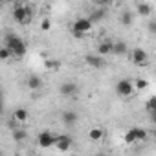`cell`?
<instances>
[{"label":"cell","mask_w":156,"mask_h":156,"mask_svg":"<svg viewBox=\"0 0 156 156\" xmlns=\"http://www.w3.org/2000/svg\"><path fill=\"white\" fill-rule=\"evenodd\" d=\"M6 46L11 50V53H13L15 57H24V55H26V44H24V41H22L19 35H15V33L6 35Z\"/></svg>","instance_id":"6da1fadb"},{"label":"cell","mask_w":156,"mask_h":156,"mask_svg":"<svg viewBox=\"0 0 156 156\" xmlns=\"http://www.w3.org/2000/svg\"><path fill=\"white\" fill-rule=\"evenodd\" d=\"M13 19L20 24H26L31 20V9L28 6H15L13 9Z\"/></svg>","instance_id":"7a4b0ae2"},{"label":"cell","mask_w":156,"mask_h":156,"mask_svg":"<svg viewBox=\"0 0 156 156\" xmlns=\"http://www.w3.org/2000/svg\"><path fill=\"white\" fill-rule=\"evenodd\" d=\"M134 81H129V79H121V81H118V85H116V92H118V96H121V98H129V96H132V92H134Z\"/></svg>","instance_id":"3957f363"},{"label":"cell","mask_w":156,"mask_h":156,"mask_svg":"<svg viewBox=\"0 0 156 156\" xmlns=\"http://www.w3.org/2000/svg\"><path fill=\"white\" fill-rule=\"evenodd\" d=\"M92 20H90V17L88 19H77L75 22H73V26H72V30L73 31H79V33H88L90 30H92Z\"/></svg>","instance_id":"277c9868"},{"label":"cell","mask_w":156,"mask_h":156,"mask_svg":"<svg viewBox=\"0 0 156 156\" xmlns=\"http://www.w3.org/2000/svg\"><path fill=\"white\" fill-rule=\"evenodd\" d=\"M55 138L57 136H53L51 132H41L39 134V138H37V141H39V145L41 147H44V149H48V147H51V145H55Z\"/></svg>","instance_id":"5b68a950"},{"label":"cell","mask_w":156,"mask_h":156,"mask_svg":"<svg viewBox=\"0 0 156 156\" xmlns=\"http://www.w3.org/2000/svg\"><path fill=\"white\" fill-rule=\"evenodd\" d=\"M72 136H68V134H59L57 138H55V147L59 149V151H68L70 147H72Z\"/></svg>","instance_id":"8992f818"},{"label":"cell","mask_w":156,"mask_h":156,"mask_svg":"<svg viewBox=\"0 0 156 156\" xmlns=\"http://www.w3.org/2000/svg\"><path fill=\"white\" fill-rule=\"evenodd\" d=\"M87 64L90 66V68H96V70H101V68H105V59H103V55H87Z\"/></svg>","instance_id":"52a82bcc"},{"label":"cell","mask_w":156,"mask_h":156,"mask_svg":"<svg viewBox=\"0 0 156 156\" xmlns=\"http://www.w3.org/2000/svg\"><path fill=\"white\" fill-rule=\"evenodd\" d=\"M59 92H61L62 96H66V98H70V96H73V94L77 92V85H75L73 81H64V83L61 85V88H59Z\"/></svg>","instance_id":"ba28073f"},{"label":"cell","mask_w":156,"mask_h":156,"mask_svg":"<svg viewBox=\"0 0 156 156\" xmlns=\"http://www.w3.org/2000/svg\"><path fill=\"white\" fill-rule=\"evenodd\" d=\"M130 57H132V61L136 62V64H143V62H147V51L145 50H141V48H134L132 50V53H130Z\"/></svg>","instance_id":"9c48e42d"},{"label":"cell","mask_w":156,"mask_h":156,"mask_svg":"<svg viewBox=\"0 0 156 156\" xmlns=\"http://www.w3.org/2000/svg\"><path fill=\"white\" fill-rule=\"evenodd\" d=\"M26 85H28V88H30V90H37V88H41L42 79H41L39 75H30L28 79H26Z\"/></svg>","instance_id":"30bf717a"},{"label":"cell","mask_w":156,"mask_h":156,"mask_svg":"<svg viewBox=\"0 0 156 156\" xmlns=\"http://www.w3.org/2000/svg\"><path fill=\"white\" fill-rule=\"evenodd\" d=\"M98 53H99V55H110V53H114V44L108 42V41L101 42V44L98 46Z\"/></svg>","instance_id":"8fae6325"},{"label":"cell","mask_w":156,"mask_h":156,"mask_svg":"<svg viewBox=\"0 0 156 156\" xmlns=\"http://www.w3.org/2000/svg\"><path fill=\"white\" fill-rule=\"evenodd\" d=\"M28 118H30V112H28L26 108H17V110L13 112V119L19 121V123H26Z\"/></svg>","instance_id":"7c38bea8"},{"label":"cell","mask_w":156,"mask_h":156,"mask_svg":"<svg viewBox=\"0 0 156 156\" xmlns=\"http://www.w3.org/2000/svg\"><path fill=\"white\" fill-rule=\"evenodd\" d=\"M62 121H64L66 125L73 127V125L77 123V114H75L73 110H64V112H62Z\"/></svg>","instance_id":"4fadbf2b"},{"label":"cell","mask_w":156,"mask_h":156,"mask_svg":"<svg viewBox=\"0 0 156 156\" xmlns=\"http://www.w3.org/2000/svg\"><path fill=\"white\" fill-rule=\"evenodd\" d=\"M103 136H105V130H103L101 127H94V129H90V132H88V138H90L92 141H99V140H103Z\"/></svg>","instance_id":"5bb4252c"},{"label":"cell","mask_w":156,"mask_h":156,"mask_svg":"<svg viewBox=\"0 0 156 156\" xmlns=\"http://www.w3.org/2000/svg\"><path fill=\"white\" fill-rule=\"evenodd\" d=\"M114 53H116V55H125V53H129V48H127V44H125L123 41H118V42H114Z\"/></svg>","instance_id":"9a60e30c"},{"label":"cell","mask_w":156,"mask_h":156,"mask_svg":"<svg viewBox=\"0 0 156 156\" xmlns=\"http://www.w3.org/2000/svg\"><path fill=\"white\" fill-rule=\"evenodd\" d=\"M105 15H107V13H105V9H96V11L90 15V20H92V22H99V20H103V19H105Z\"/></svg>","instance_id":"2e32d148"},{"label":"cell","mask_w":156,"mask_h":156,"mask_svg":"<svg viewBox=\"0 0 156 156\" xmlns=\"http://www.w3.org/2000/svg\"><path fill=\"white\" fill-rule=\"evenodd\" d=\"M121 24L123 26H132V11H123V15H121Z\"/></svg>","instance_id":"e0dca14e"},{"label":"cell","mask_w":156,"mask_h":156,"mask_svg":"<svg viewBox=\"0 0 156 156\" xmlns=\"http://www.w3.org/2000/svg\"><path fill=\"white\" fill-rule=\"evenodd\" d=\"M13 140H15V141H24V140H26V132L20 130V129H15V130H13Z\"/></svg>","instance_id":"ac0fdd59"},{"label":"cell","mask_w":156,"mask_h":156,"mask_svg":"<svg viewBox=\"0 0 156 156\" xmlns=\"http://www.w3.org/2000/svg\"><path fill=\"white\" fill-rule=\"evenodd\" d=\"M132 129H134V132H136L138 141H145V140H147V132H145L143 129H140V127H132Z\"/></svg>","instance_id":"d6986e66"},{"label":"cell","mask_w":156,"mask_h":156,"mask_svg":"<svg viewBox=\"0 0 156 156\" xmlns=\"http://www.w3.org/2000/svg\"><path fill=\"white\" fill-rule=\"evenodd\" d=\"M134 141H138V138H136V132H134V129H130V130L125 134V143H134Z\"/></svg>","instance_id":"ffe728a7"},{"label":"cell","mask_w":156,"mask_h":156,"mask_svg":"<svg viewBox=\"0 0 156 156\" xmlns=\"http://www.w3.org/2000/svg\"><path fill=\"white\" fill-rule=\"evenodd\" d=\"M138 13L143 15V17L149 15V13H151V6H149V4H140V6H138Z\"/></svg>","instance_id":"44dd1931"},{"label":"cell","mask_w":156,"mask_h":156,"mask_svg":"<svg viewBox=\"0 0 156 156\" xmlns=\"http://www.w3.org/2000/svg\"><path fill=\"white\" fill-rule=\"evenodd\" d=\"M145 108H147V112H152V110H156V96H152V98L147 101Z\"/></svg>","instance_id":"7402d4cb"},{"label":"cell","mask_w":156,"mask_h":156,"mask_svg":"<svg viewBox=\"0 0 156 156\" xmlns=\"http://www.w3.org/2000/svg\"><path fill=\"white\" fill-rule=\"evenodd\" d=\"M11 55H13V53H11V50H9V48H8V46H4V48H2V50H0V57H2V59H4V61H6V59H9V57H11Z\"/></svg>","instance_id":"603a6c76"},{"label":"cell","mask_w":156,"mask_h":156,"mask_svg":"<svg viewBox=\"0 0 156 156\" xmlns=\"http://www.w3.org/2000/svg\"><path fill=\"white\" fill-rule=\"evenodd\" d=\"M134 87H136L138 90H145V88H147V81H145V79H136V81H134Z\"/></svg>","instance_id":"cb8c5ba5"},{"label":"cell","mask_w":156,"mask_h":156,"mask_svg":"<svg viewBox=\"0 0 156 156\" xmlns=\"http://www.w3.org/2000/svg\"><path fill=\"white\" fill-rule=\"evenodd\" d=\"M46 66H48L50 70H57V68L61 66V62H59V61H48V62H46Z\"/></svg>","instance_id":"d4e9b609"},{"label":"cell","mask_w":156,"mask_h":156,"mask_svg":"<svg viewBox=\"0 0 156 156\" xmlns=\"http://www.w3.org/2000/svg\"><path fill=\"white\" fill-rule=\"evenodd\" d=\"M41 28H42L44 31H48V30L51 28V22H50L48 19H42V22H41Z\"/></svg>","instance_id":"484cf974"},{"label":"cell","mask_w":156,"mask_h":156,"mask_svg":"<svg viewBox=\"0 0 156 156\" xmlns=\"http://www.w3.org/2000/svg\"><path fill=\"white\" fill-rule=\"evenodd\" d=\"M147 28H149L151 33H156V20H151V22L147 24Z\"/></svg>","instance_id":"4316f807"},{"label":"cell","mask_w":156,"mask_h":156,"mask_svg":"<svg viewBox=\"0 0 156 156\" xmlns=\"http://www.w3.org/2000/svg\"><path fill=\"white\" fill-rule=\"evenodd\" d=\"M149 114H151V121L156 125V110H152V112H149Z\"/></svg>","instance_id":"83f0119b"},{"label":"cell","mask_w":156,"mask_h":156,"mask_svg":"<svg viewBox=\"0 0 156 156\" xmlns=\"http://www.w3.org/2000/svg\"><path fill=\"white\" fill-rule=\"evenodd\" d=\"M108 2H112V0H98V4H101V6H107Z\"/></svg>","instance_id":"f1b7e54d"},{"label":"cell","mask_w":156,"mask_h":156,"mask_svg":"<svg viewBox=\"0 0 156 156\" xmlns=\"http://www.w3.org/2000/svg\"><path fill=\"white\" fill-rule=\"evenodd\" d=\"M154 141H156V132H154Z\"/></svg>","instance_id":"f546056e"}]
</instances>
